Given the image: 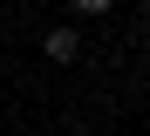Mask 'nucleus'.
Here are the masks:
<instances>
[{
  "instance_id": "obj_1",
  "label": "nucleus",
  "mask_w": 150,
  "mask_h": 136,
  "mask_svg": "<svg viewBox=\"0 0 150 136\" xmlns=\"http://www.w3.org/2000/svg\"><path fill=\"white\" fill-rule=\"evenodd\" d=\"M48 61H75V54H82V34H75V27H48Z\"/></svg>"
},
{
  "instance_id": "obj_2",
  "label": "nucleus",
  "mask_w": 150,
  "mask_h": 136,
  "mask_svg": "<svg viewBox=\"0 0 150 136\" xmlns=\"http://www.w3.org/2000/svg\"><path fill=\"white\" fill-rule=\"evenodd\" d=\"M116 0H75V14H109Z\"/></svg>"
},
{
  "instance_id": "obj_3",
  "label": "nucleus",
  "mask_w": 150,
  "mask_h": 136,
  "mask_svg": "<svg viewBox=\"0 0 150 136\" xmlns=\"http://www.w3.org/2000/svg\"><path fill=\"white\" fill-rule=\"evenodd\" d=\"M143 34H150V27H143Z\"/></svg>"
},
{
  "instance_id": "obj_4",
  "label": "nucleus",
  "mask_w": 150,
  "mask_h": 136,
  "mask_svg": "<svg viewBox=\"0 0 150 136\" xmlns=\"http://www.w3.org/2000/svg\"><path fill=\"white\" fill-rule=\"evenodd\" d=\"M143 7H150V0H143Z\"/></svg>"
}]
</instances>
